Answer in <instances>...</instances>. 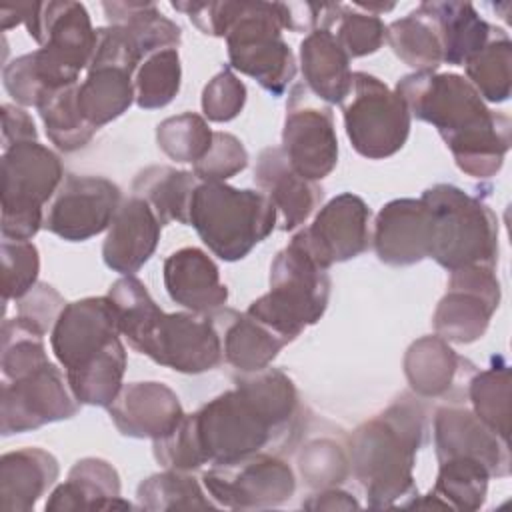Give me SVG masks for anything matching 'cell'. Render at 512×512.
Segmentation results:
<instances>
[{
	"label": "cell",
	"instance_id": "7402d4cb",
	"mask_svg": "<svg viewBox=\"0 0 512 512\" xmlns=\"http://www.w3.org/2000/svg\"><path fill=\"white\" fill-rule=\"evenodd\" d=\"M160 230L162 222L144 198L134 194L122 200L102 246L106 266L132 276L154 254Z\"/></svg>",
	"mask_w": 512,
	"mask_h": 512
},
{
	"label": "cell",
	"instance_id": "8d00e7d4",
	"mask_svg": "<svg viewBox=\"0 0 512 512\" xmlns=\"http://www.w3.org/2000/svg\"><path fill=\"white\" fill-rule=\"evenodd\" d=\"M318 28L330 30L350 58L374 54L386 40V26L376 14L356 12L342 4H322Z\"/></svg>",
	"mask_w": 512,
	"mask_h": 512
},
{
	"label": "cell",
	"instance_id": "4dcf8cb0",
	"mask_svg": "<svg viewBox=\"0 0 512 512\" xmlns=\"http://www.w3.org/2000/svg\"><path fill=\"white\" fill-rule=\"evenodd\" d=\"M468 364L440 336H424L410 344L404 356V374L410 388L424 396H444Z\"/></svg>",
	"mask_w": 512,
	"mask_h": 512
},
{
	"label": "cell",
	"instance_id": "d6986e66",
	"mask_svg": "<svg viewBox=\"0 0 512 512\" xmlns=\"http://www.w3.org/2000/svg\"><path fill=\"white\" fill-rule=\"evenodd\" d=\"M434 446L438 462L474 458L490 470V476L502 478L510 474L508 440L464 406H442L436 410Z\"/></svg>",
	"mask_w": 512,
	"mask_h": 512
},
{
	"label": "cell",
	"instance_id": "f6af8a7d",
	"mask_svg": "<svg viewBox=\"0 0 512 512\" xmlns=\"http://www.w3.org/2000/svg\"><path fill=\"white\" fill-rule=\"evenodd\" d=\"M248 166V152L242 142L228 132H214L212 146L192 172L200 182H224Z\"/></svg>",
	"mask_w": 512,
	"mask_h": 512
},
{
	"label": "cell",
	"instance_id": "4fadbf2b",
	"mask_svg": "<svg viewBox=\"0 0 512 512\" xmlns=\"http://www.w3.org/2000/svg\"><path fill=\"white\" fill-rule=\"evenodd\" d=\"M210 498L232 510H262L284 504L296 490L292 468L274 454L258 452L228 464H212L202 476Z\"/></svg>",
	"mask_w": 512,
	"mask_h": 512
},
{
	"label": "cell",
	"instance_id": "7a4b0ae2",
	"mask_svg": "<svg viewBox=\"0 0 512 512\" xmlns=\"http://www.w3.org/2000/svg\"><path fill=\"white\" fill-rule=\"evenodd\" d=\"M396 94L412 116L440 132L462 172L490 178L502 168L510 148V118L490 110L464 76L414 72L398 80Z\"/></svg>",
	"mask_w": 512,
	"mask_h": 512
},
{
	"label": "cell",
	"instance_id": "d590c367",
	"mask_svg": "<svg viewBox=\"0 0 512 512\" xmlns=\"http://www.w3.org/2000/svg\"><path fill=\"white\" fill-rule=\"evenodd\" d=\"M490 470L474 458L440 462L432 494L450 510H478L486 500Z\"/></svg>",
	"mask_w": 512,
	"mask_h": 512
},
{
	"label": "cell",
	"instance_id": "ba28073f",
	"mask_svg": "<svg viewBox=\"0 0 512 512\" xmlns=\"http://www.w3.org/2000/svg\"><path fill=\"white\" fill-rule=\"evenodd\" d=\"M330 298V278L324 266L292 236L270 266V290L256 298L246 314L292 342L306 326L316 324Z\"/></svg>",
	"mask_w": 512,
	"mask_h": 512
},
{
	"label": "cell",
	"instance_id": "836d02e7",
	"mask_svg": "<svg viewBox=\"0 0 512 512\" xmlns=\"http://www.w3.org/2000/svg\"><path fill=\"white\" fill-rule=\"evenodd\" d=\"M386 40L394 54L416 72H436L442 64V44L434 22L418 6L408 16L386 28Z\"/></svg>",
	"mask_w": 512,
	"mask_h": 512
},
{
	"label": "cell",
	"instance_id": "ee69618b",
	"mask_svg": "<svg viewBox=\"0 0 512 512\" xmlns=\"http://www.w3.org/2000/svg\"><path fill=\"white\" fill-rule=\"evenodd\" d=\"M2 296L4 302L22 298L36 286L40 258L30 240H2Z\"/></svg>",
	"mask_w": 512,
	"mask_h": 512
},
{
	"label": "cell",
	"instance_id": "4316f807",
	"mask_svg": "<svg viewBox=\"0 0 512 512\" xmlns=\"http://www.w3.org/2000/svg\"><path fill=\"white\" fill-rule=\"evenodd\" d=\"M46 510H110L130 508L120 498V476L116 468L100 458H82L70 472L66 482L58 484L46 506Z\"/></svg>",
	"mask_w": 512,
	"mask_h": 512
},
{
	"label": "cell",
	"instance_id": "5b68a950",
	"mask_svg": "<svg viewBox=\"0 0 512 512\" xmlns=\"http://www.w3.org/2000/svg\"><path fill=\"white\" fill-rule=\"evenodd\" d=\"M424 434L426 410L408 394L354 430L350 464L370 508H392L402 498L418 496L412 470Z\"/></svg>",
	"mask_w": 512,
	"mask_h": 512
},
{
	"label": "cell",
	"instance_id": "52a82bcc",
	"mask_svg": "<svg viewBox=\"0 0 512 512\" xmlns=\"http://www.w3.org/2000/svg\"><path fill=\"white\" fill-rule=\"evenodd\" d=\"M278 210L260 192L226 182H198L192 194L188 224L222 260L244 258L276 226Z\"/></svg>",
	"mask_w": 512,
	"mask_h": 512
},
{
	"label": "cell",
	"instance_id": "c3c4849f",
	"mask_svg": "<svg viewBox=\"0 0 512 512\" xmlns=\"http://www.w3.org/2000/svg\"><path fill=\"white\" fill-rule=\"evenodd\" d=\"M18 316L40 328L44 334L54 328L60 312L64 310V298L48 284H36L22 298L16 300Z\"/></svg>",
	"mask_w": 512,
	"mask_h": 512
},
{
	"label": "cell",
	"instance_id": "f1b7e54d",
	"mask_svg": "<svg viewBox=\"0 0 512 512\" xmlns=\"http://www.w3.org/2000/svg\"><path fill=\"white\" fill-rule=\"evenodd\" d=\"M420 8L436 26L442 62L454 66H464L498 32L468 2H422Z\"/></svg>",
	"mask_w": 512,
	"mask_h": 512
},
{
	"label": "cell",
	"instance_id": "1f68e13d",
	"mask_svg": "<svg viewBox=\"0 0 512 512\" xmlns=\"http://www.w3.org/2000/svg\"><path fill=\"white\" fill-rule=\"evenodd\" d=\"M198 182L194 172L172 166H148L138 172L132 190L152 206L162 224H188L190 202Z\"/></svg>",
	"mask_w": 512,
	"mask_h": 512
},
{
	"label": "cell",
	"instance_id": "6da1fadb",
	"mask_svg": "<svg viewBox=\"0 0 512 512\" xmlns=\"http://www.w3.org/2000/svg\"><path fill=\"white\" fill-rule=\"evenodd\" d=\"M236 386L186 416L204 464H228L290 446L302 428L294 382L278 368L244 372Z\"/></svg>",
	"mask_w": 512,
	"mask_h": 512
},
{
	"label": "cell",
	"instance_id": "5bb4252c",
	"mask_svg": "<svg viewBox=\"0 0 512 512\" xmlns=\"http://www.w3.org/2000/svg\"><path fill=\"white\" fill-rule=\"evenodd\" d=\"M80 402L70 390L66 374L52 362L20 378L4 380L0 398L2 434H20L48 422L72 418Z\"/></svg>",
	"mask_w": 512,
	"mask_h": 512
},
{
	"label": "cell",
	"instance_id": "d6a6232c",
	"mask_svg": "<svg viewBox=\"0 0 512 512\" xmlns=\"http://www.w3.org/2000/svg\"><path fill=\"white\" fill-rule=\"evenodd\" d=\"M108 26L122 28L138 50L148 58L152 52L176 48L180 44V26L168 20L152 2H104Z\"/></svg>",
	"mask_w": 512,
	"mask_h": 512
},
{
	"label": "cell",
	"instance_id": "8fae6325",
	"mask_svg": "<svg viewBox=\"0 0 512 512\" xmlns=\"http://www.w3.org/2000/svg\"><path fill=\"white\" fill-rule=\"evenodd\" d=\"M24 24L40 44L36 56L48 80L56 86L76 84L96 46V30L86 8L68 0L32 2Z\"/></svg>",
	"mask_w": 512,
	"mask_h": 512
},
{
	"label": "cell",
	"instance_id": "681fc988",
	"mask_svg": "<svg viewBox=\"0 0 512 512\" xmlns=\"http://www.w3.org/2000/svg\"><path fill=\"white\" fill-rule=\"evenodd\" d=\"M0 110H2V144H4V148L18 144V142L38 140L34 120L24 108H20L16 104H2Z\"/></svg>",
	"mask_w": 512,
	"mask_h": 512
},
{
	"label": "cell",
	"instance_id": "8992f818",
	"mask_svg": "<svg viewBox=\"0 0 512 512\" xmlns=\"http://www.w3.org/2000/svg\"><path fill=\"white\" fill-rule=\"evenodd\" d=\"M210 36H224L234 70L282 96L296 76V60L282 38L288 6L282 2H212Z\"/></svg>",
	"mask_w": 512,
	"mask_h": 512
},
{
	"label": "cell",
	"instance_id": "74e56055",
	"mask_svg": "<svg viewBox=\"0 0 512 512\" xmlns=\"http://www.w3.org/2000/svg\"><path fill=\"white\" fill-rule=\"evenodd\" d=\"M142 510H206L218 504L204 494L198 480L184 470L168 468L140 482L136 490Z\"/></svg>",
	"mask_w": 512,
	"mask_h": 512
},
{
	"label": "cell",
	"instance_id": "ab89813d",
	"mask_svg": "<svg viewBox=\"0 0 512 512\" xmlns=\"http://www.w3.org/2000/svg\"><path fill=\"white\" fill-rule=\"evenodd\" d=\"M180 56L176 48L152 52L134 74V100L144 110L164 108L180 90Z\"/></svg>",
	"mask_w": 512,
	"mask_h": 512
},
{
	"label": "cell",
	"instance_id": "2e32d148",
	"mask_svg": "<svg viewBox=\"0 0 512 512\" xmlns=\"http://www.w3.org/2000/svg\"><path fill=\"white\" fill-rule=\"evenodd\" d=\"M120 204L122 194L112 180L66 176L44 214V228L68 242H82L110 228Z\"/></svg>",
	"mask_w": 512,
	"mask_h": 512
},
{
	"label": "cell",
	"instance_id": "30bf717a",
	"mask_svg": "<svg viewBox=\"0 0 512 512\" xmlns=\"http://www.w3.org/2000/svg\"><path fill=\"white\" fill-rule=\"evenodd\" d=\"M64 180L60 158L38 140L2 154V238L30 240L44 226V204Z\"/></svg>",
	"mask_w": 512,
	"mask_h": 512
},
{
	"label": "cell",
	"instance_id": "bcb514c9",
	"mask_svg": "<svg viewBox=\"0 0 512 512\" xmlns=\"http://www.w3.org/2000/svg\"><path fill=\"white\" fill-rule=\"evenodd\" d=\"M300 470L310 486L332 488L348 476V458L336 442L324 438L312 442L302 452Z\"/></svg>",
	"mask_w": 512,
	"mask_h": 512
},
{
	"label": "cell",
	"instance_id": "cb8c5ba5",
	"mask_svg": "<svg viewBox=\"0 0 512 512\" xmlns=\"http://www.w3.org/2000/svg\"><path fill=\"white\" fill-rule=\"evenodd\" d=\"M164 286L176 304L192 312L210 314L228 300V288L220 280L218 266L194 246L180 248L166 258Z\"/></svg>",
	"mask_w": 512,
	"mask_h": 512
},
{
	"label": "cell",
	"instance_id": "f35d334b",
	"mask_svg": "<svg viewBox=\"0 0 512 512\" xmlns=\"http://www.w3.org/2000/svg\"><path fill=\"white\" fill-rule=\"evenodd\" d=\"M464 66L468 82L476 88L482 100H508L512 88V42L504 30L498 28L492 40Z\"/></svg>",
	"mask_w": 512,
	"mask_h": 512
},
{
	"label": "cell",
	"instance_id": "e0dca14e",
	"mask_svg": "<svg viewBox=\"0 0 512 512\" xmlns=\"http://www.w3.org/2000/svg\"><path fill=\"white\" fill-rule=\"evenodd\" d=\"M280 148L292 170L312 182L326 178L338 162L334 116L330 108L314 106L304 86L290 94Z\"/></svg>",
	"mask_w": 512,
	"mask_h": 512
},
{
	"label": "cell",
	"instance_id": "603a6c76",
	"mask_svg": "<svg viewBox=\"0 0 512 512\" xmlns=\"http://www.w3.org/2000/svg\"><path fill=\"white\" fill-rule=\"evenodd\" d=\"M254 182L282 214V230L304 224L322 202V188L292 170L282 148H264L254 166Z\"/></svg>",
	"mask_w": 512,
	"mask_h": 512
},
{
	"label": "cell",
	"instance_id": "ac0fdd59",
	"mask_svg": "<svg viewBox=\"0 0 512 512\" xmlns=\"http://www.w3.org/2000/svg\"><path fill=\"white\" fill-rule=\"evenodd\" d=\"M368 218L366 202L352 192H344L322 206L314 222L296 232L294 238L328 270L334 262L356 258L368 248Z\"/></svg>",
	"mask_w": 512,
	"mask_h": 512
},
{
	"label": "cell",
	"instance_id": "7bdbcfd3",
	"mask_svg": "<svg viewBox=\"0 0 512 512\" xmlns=\"http://www.w3.org/2000/svg\"><path fill=\"white\" fill-rule=\"evenodd\" d=\"M214 132L206 120L194 112L166 118L158 124L156 140L162 152L176 162L196 164L212 146Z\"/></svg>",
	"mask_w": 512,
	"mask_h": 512
},
{
	"label": "cell",
	"instance_id": "f907efd6",
	"mask_svg": "<svg viewBox=\"0 0 512 512\" xmlns=\"http://www.w3.org/2000/svg\"><path fill=\"white\" fill-rule=\"evenodd\" d=\"M306 510H352L360 508L356 498L348 492L336 488H322V492L314 494L310 500L302 504Z\"/></svg>",
	"mask_w": 512,
	"mask_h": 512
},
{
	"label": "cell",
	"instance_id": "60d3db41",
	"mask_svg": "<svg viewBox=\"0 0 512 512\" xmlns=\"http://www.w3.org/2000/svg\"><path fill=\"white\" fill-rule=\"evenodd\" d=\"M472 412L498 436L510 434V370L506 364L476 372L468 382Z\"/></svg>",
	"mask_w": 512,
	"mask_h": 512
},
{
	"label": "cell",
	"instance_id": "3957f363",
	"mask_svg": "<svg viewBox=\"0 0 512 512\" xmlns=\"http://www.w3.org/2000/svg\"><path fill=\"white\" fill-rule=\"evenodd\" d=\"M116 310L120 336L154 362L184 374H200L222 362V342L210 314H166L134 276H122L106 294Z\"/></svg>",
	"mask_w": 512,
	"mask_h": 512
},
{
	"label": "cell",
	"instance_id": "b9f144b4",
	"mask_svg": "<svg viewBox=\"0 0 512 512\" xmlns=\"http://www.w3.org/2000/svg\"><path fill=\"white\" fill-rule=\"evenodd\" d=\"M44 332L28 320L16 316L2 324V374L4 380L20 378L48 364Z\"/></svg>",
	"mask_w": 512,
	"mask_h": 512
},
{
	"label": "cell",
	"instance_id": "d4e9b609",
	"mask_svg": "<svg viewBox=\"0 0 512 512\" xmlns=\"http://www.w3.org/2000/svg\"><path fill=\"white\" fill-rule=\"evenodd\" d=\"M222 342V356L240 372H256L268 368L288 342L272 328L246 312L218 308L210 312Z\"/></svg>",
	"mask_w": 512,
	"mask_h": 512
},
{
	"label": "cell",
	"instance_id": "7c38bea8",
	"mask_svg": "<svg viewBox=\"0 0 512 512\" xmlns=\"http://www.w3.org/2000/svg\"><path fill=\"white\" fill-rule=\"evenodd\" d=\"M342 104L346 134L358 154L380 160L406 144L412 114L396 90H390L380 78L352 72L348 102Z\"/></svg>",
	"mask_w": 512,
	"mask_h": 512
},
{
	"label": "cell",
	"instance_id": "9c48e42d",
	"mask_svg": "<svg viewBox=\"0 0 512 512\" xmlns=\"http://www.w3.org/2000/svg\"><path fill=\"white\" fill-rule=\"evenodd\" d=\"M432 212V250L446 270L498 260V220L480 200L452 184H436L422 194Z\"/></svg>",
	"mask_w": 512,
	"mask_h": 512
},
{
	"label": "cell",
	"instance_id": "ffe728a7",
	"mask_svg": "<svg viewBox=\"0 0 512 512\" xmlns=\"http://www.w3.org/2000/svg\"><path fill=\"white\" fill-rule=\"evenodd\" d=\"M374 250L384 264L410 266L430 256L432 212L418 198L388 202L376 216Z\"/></svg>",
	"mask_w": 512,
	"mask_h": 512
},
{
	"label": "cell",
	"instance_id": "f546056e",
	"mask_svg": "<svg viewBox=\"0 0 512 512\" xmlns=\"http://www.w3.org/2000/svg\"><path fill=\"white\" fill-rule=\"evenodd\" d=\"M134 100V72L112 62H90L86 80L78 86L84 118L100 128L128 110Z\"/></svg>",
	"mask_w": 512,
	"mask_h": 512
},
{
	"label": "cell",
	"instance_id": "9a60e30c",
	"mask_svg": "<svg viewBox=\"0 0 512 512\" xmlns=\"http://www.w3.org/2000/svg\"><path fill=\"white\" fill-rule=\"evenodd\" d=\"M500 304L494 266H462L450 272L448 290L434 312L436 336L456 344L478 340Z\"/></svg>",
	"mask_w": 512,
	"mask_h": 512
},
{
	"label": "cell",
	"instance_id": "44dd1931",
	"mask_svg": "<svg viewBox=\"0 0 512 512\" xmlns=\"http://www.w3.org/2000/svg\"><path fill=\"white\" fill-rule=\"evenodd\" d=\"M108 410L114 426L132 438L158 440L184 418L178 396L162 382L124 384Z\"/></svg>",
	"mask_w": 512,
	"mask_h": 512
},
{
	"label": "cell",
	"instance_id": "277c9868",
	"mask_svg": "<svg viewBox=\"0 0 512 512\" xmlns=\"http://www.w3.org/2000/svg\"><path fill=\"white\" fill-rule=\"evenodd\" d=\"M50 346L80 404L108 408L114 402L122 388L126 348L108 296L66 304L50 330Z\"/></svg>",
	"mask_w": 512,
	"mask_h": 512
},
{
	"label": "cell",
	"instance_id": "83f0119b",
	"mask_svg": "<svg viewBox=\"0 0 512 512\" xmlns=\"http://www.w3.org/2000/svg\"><path fill=\"white\" fill-rule=\"evenodd\" d=\"M304 82L312 94L342 104L352 88L350 56L326 28H314L300 44Z\"/></svg>",
	"mask_w": 512,
	"mask_h": 512
},
{
	"label": "cell",
	"instance_id": "484cf974",
	"mask_svg": "<svg viewBox=\"0 0 512 512\" xmlns=\"http://www.w3.org/2000/svg\"><path fill=\"white\" fill-rule=\"evenodd\" d=\"M56 458L42 448H20L0 458V508L28 512L58 480Z\"/></svg>",
	"mask_w": 512,
	"mask_h": 512
},
{
	"label": "cell",
	"instance_id": "7dc6e473",
	"mask_svg": "<svg viewBox=\"0 0 512 512\" xmlns=\"http://www.w3.org/2000/svg\"><path fill=\"white\" fill-rule=\"evenodd\" d=\"M246 102V86L238 76L224 68L220 70L202 92V112L212 122H228L236 118Z\"/></svg>",
	"mask_w": 512,
	"mask_h": 512
},
{
	"label": "cell",
	"instance_id": "e575fe53",
	"mask_svg": "<svg viewBox=\"0 0 512 512\" xmlns=\"http://www.w3.org/2000/svg\"><path fill=\"white\" fill-rule=\"evenodd\" d=\"M78 82L50 92L38 106L46 136L64 152L78 150L90 142L94 128L82 114L78 104Z\"/></svg>",
	"mask_w": 512,
	"mask_h": 512
}]
</instances>
